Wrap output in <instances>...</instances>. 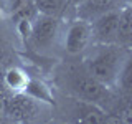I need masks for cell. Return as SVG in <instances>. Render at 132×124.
<instances>
[{
  "instance_id": "cell-1",
  "label": "cell",
  "mask_w": 132,
  "mask_h": 124,
  "mask_svg": "<svg viewBox=\"0 0 132 124\" xmlns=\"http://www.w3.org/2000/svg\"><path fill=\"white\" fill-rule=\"evenodd\" d=\"M53 83L56 89L63 94L99 104L106 111H109V106H114V103L117 101L114 98L116 89H111L97 80H94L86 71L81 61L79 63H73V61L61 63L55 69Z\"/></svg>"
},
{
  "instance_id": "cell-10",
  "label": "cell",
  "mask_w": 132,
  "mask_h": 124,
  "mask_svg": "<svg viewBox=\"0 0 132 124\" xmlns=\"http://www.w3.org/2000/svg\"><path fill=\"white\" fill-rule=\"evenodd\" d=\"M31 2L38 13L48 15V17L66 18V13L69 10L68 0H31Z\"/></svg>"
},
{
  "instance_id": "cell-7",
  "label": "cell",
  "mask_w": 132,
  "mask_h": 124,
  "mask_svg": "<svg viewBox=\"0 0 132 124\" xmlns=\"http://www.w3.org/2000/svg\"><path fill=\"white\" fill-rule=\"evenodd\" d=\"M126 0H82L73 8V17H79L91 22L93 18L112 10V8H121Z\"/></svg>"
},
{
  "instance_id": "cell-8",
  "label": "cell",
  "mask_w": 132,
  "mask_h": 124,
  "mask_svg": "<svg viewBox=\"0 0 132 124\" xmlns=\"http://www.w3.org/2000/svg\"><path fill=\"white\" fill-rule=\"evenodd\" d=\"M30 78H31L30 73L25 68L13 65V66H8L5 71H3L2 83L12 94H16V93H23L27 89L28 83H30Z\"/></svg>"
},
{
  "instance_id": "cell-2",
  "label": "cell",
  "mask_w": 132,
  "mask_h": 124,
  "mask_svg": "<svg viewBox=\"0 0 132 124\" xmlns=\"http://www.w3.org/2000/svg\"><path fill=\"white\" fill-rule=\"evenodd\" d=\"M127 50L129 48L119 43H93L81 56V63L94 80L111 89H116Z\"/></svg>"
},
{
  "instance_id": "cell-5",
  "label": "cell",
  "mask_w": 132,
  "mask_h": 124,
  "mask_svg": "<svg viewBox=\"0 0 132 124\" xmlns=\"http://www.w3.org/2000/svg\"><path fill=\"white\" fill-rule=\"evenodd\" d=\"M63 101L58 103L60 114H64L66 121L73 122H84V124H102L109 122V113L102 106L94 104L89 101L63 94Z\"/></svg>"
},
{
  "instance_id": "cell-3",
  "label": "cell",
  "mask_w": 132,
  "mask_h": 124,
  "mask_svg": "<svg viewBox=\"0 0 132 124\" xmlns=\"http://www.w3.org/2000/svg\"><path fill=\"white\" fill-rule=\"evenodd\" d=\"M64 18L38 13L33 18L25 45L40 56H55L61 51V33Z\"/></svg>"
},
{
  "instance_id": "cell-13",
  "label": "cell",
  "mask_w": 132,
  "mask_h": 124,
  "mask_svg": "<svg viewBox=\"0 0 132 124\" xmlns=\"http://www.w3.org/2000/svg\"><path fill=\"white\" fill-rule=\"evenodd\" d=\"M81 2H82V0H68V3H69V8H71V10H73V8L78 5V3H81Z\"/></svg>"
},
{
  "instance_id": "cell-6",
  "label": "cell",
  "mask_w": 132,
  "mask_h": 124,
  "mask_svg": "<svg viewBox=\"0 0 132 124\" xmlns=\"http://www.w3.org/2000/svg\"><path fill=\"white\" fill-rule=\"evenodd\" d=\"M121 8H112L91 20L93 43H117V27Z\"/></svg>"
},
{
  "instance_id": "cell-9",
  "label": "cell",
  "mask_w": 132,
  "mask_h": 124,
  "mask_svg": "<svg viewBox=\"0 0 132 124\" xmlns=\"http://www.w3.org/2000/svg\"><path fill=\"white\" fill-rule=\"evenodd\" d=\"M117 43L126 48H132V7L124 3L119 13L117 27Z\"/></svg>"
},
{
  "instance_id": "cell-12",
  "label": "cell",
  "mask_w": 132,
  "mask_h": 124,
  "mask_svg": "<svg viewBox=\"0 0 132 124\" xmlns=\"http://www.w3.org/2000/svg\"><path fill=\"white\" fill-rule=\"evenodd\" d=\"M5 55H7V45H5V41H3L2 35H0V61L5 58Z\"/></svg>"
},
{
  "instance_id": "cell-11",
  "label": "cell",
  "mask_w": 132,
  "mask_h": 124,
  "mask_svg": "<svg viewBox=\"0 0 132 124\" xmlns=\"http://www.w3.org/2000/svg\"><path fill=\"white\" fill-rule=\"evenodd\" d=\"M116 91L121 93L122 96L132 98V48L127 50L126 60L122 63V68L117 76V84H116Z\"/></svg>"
},
{
  "instance_id": "cell-4",
  "label": "cell",
  "mask_w": 132,
  "mask_h": 124,
  "mask_svg": "<svg viewBox=\"0 0 132 124\" xmlns=\"http://www.w3.org/2000/svg\"><path fill=\"white\" fill-rule=\"evenodd\" d=\"M93 45V30L91 22L79 17H71L64 20L61 33V53L69 58H78L86 53Z\"/></svg>"
},
{
  "instance_id": "cell-14",
  "label": "cell",
  "mask_w": 132,
  "mask_h": 124,
  "mask_svg": "<svg viewBox=\"0 0 132 124\" xmlns=\"http://www.w3.org/2000/svg\"><path fill=\"white\" fill-rule=\"evenodd\" d=\"M126 3H129V5L132 7V0H126Z\"/></svg>"
}]
</instances>
